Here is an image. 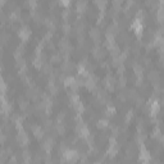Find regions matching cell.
<instances>
[{"mask_svg": "<svg viewBox=\"0 0 164 164\" xmlns=\"http://www.w3.org/2000/svg\"><path fill=\"white\" fill-rule=\"evenodd\" d=\"M104 86H105L109 91H113L114 86H116V78L110 74H107L105 78H104Z\"/></svg>", "mask_w": 164, "mask_h": 164, "instance_id": "obj_4", "label": "cell"}, {"mask_svg": "<svg viewBox=\"0 0 164 164\" xmlns=\"http://www.w3.org/2000/svg\"><path fill=\"white\" fill-rule=\"evenodd\" d=\"M159 110H160V105H159V103L158 101H151L150 103V116L151 117H155L158 113H159Z\"/></svg>", "mask_w": 164, "mask_h": 164, "instance_id": "obj_14", "label": "cell"}, {"mask_svg": "<svg viewBox=\"0 0 164 164\" xmlns=\"http://www.w3.org/2000/svg\"><path fill=\"white\" fill-rule=\"evenodd\" d=\"M162 19H163V10L162 8H159V10H158V21L162 22Z\"/></svg>", "mask_w": 164, "mask_h": 164, "instance_id": "obj_41", "label": "cell"}, {"mask_svg": "<svg viewBox=\"0 0 164 164\" xmlns=\"http://www.w3.org/2000/svg\"><path fill=\"white\" fill-rule=\"evenodd\" d=\"M23 160L25 162H31V154L28 151H25L23 153Z\"/></svg>", "mask_w": 164, "mask_h": 164, "instance_id": "obj_37", "label": "cell"}, {"mask_svg": "<svg viewBox=\"0 0 164 164\" xmlns=\"http://www.w3.org/2000/svg\"><path fill=\"white\" fill-rule=\"evenodd\" d=\"M28 107H30V103H28V101H26V100L19 101V108L22 109V110H27V109H28Z\"/></svg>", "mask_w": 164, "mask_h": 164, "instance_id": "obj_30", "label": "cell"}, {"mask_svg": "<svg viewBox=\"0 0 164 164\" xmlns=\"http://www.w3.org/2000/svg\"><path fill=\"white\" fill-rule=\"evenodd\" d=\"M108 126H109L108 119H99V121H97V123H96V127H97V128H100V130L107 128Z\"/></svg>", "mask_w": 164, "mask_h": 164, "instance_id": "obj_21", "label": "cell"}, {"mask_svg": "<svg viewBox=\"0 0 164 164\" xmlns=\"http://www.w3.org/2000/svg\"><path fill=\"white\" fill-rule=\"evenodd\" d=\"M76 31H77L78 34H81V32H84V31H85V25H84V23H81V22H80V23L77 25V28H76Z\"/></svg>", "mask_w": 164, "mask_h": 164, "instance_id": "obj_36", "label": "cell"}, {"mask_svg": "<svg viewBox=\"0 0 164 164\" xmlns=\"http://www.w3.org/2000/svg\"><path fill=\"white\" fill-rule=\"evenodd\" d=\"M95 4L97 5V8L100 9V12H104L107 8V4H108V0H95Z\"/></svg>", "mask_w": 164, "mask_h": 164, "instance_id": "obj_19", "label": "cell"}, {"mask_svg": "<svg viewBox=\"0 0 164 164\" xmlns=\"http://www.w3.org/2000/svg\"><path fill=\"white\" fill-rule=\"evenodd\" d=\"M76 10L77 13H85L87 10V0H78L76 4Z\"/></svg>", "mask_w": 164, "mask_h": 164, "instance_id": "obj_12", "label": "cell"}, {"mask_svg": "<svg viewBox=\"0 0 164 164\" xmlns=\"http://www.w3.org/2000/svg\"><path fill=\"white\" fill-rule=\"evenodd\" d=\"M96 84H97V80H96L95 76H90L89 74V77H87V80L85 82V86L87 87V90H90V91L95 90L96 89Z\"/></svg>", "mask_w": 164, "mask_h": 164, "instance_id": "obj_6", "label": "cell"}, {"mask_svg": "<svg viewBox=\"0 0 164 164\" xmlns=\"http://www.w3.org/2000/svg\"><path fill=\"white\" fill-rule=\"evenodd\" d=\"M5 140H7V137H5V135L0 132V144H4Z\"/></svg>", "mask_w": 164, "mask_h": 164, "instance_id": "obj_43", "label": "cell"}, {"mask_svg": "<svg viewBox=\"0 0 164 164\" xmlns=\"http://www.w3.org/2000/svg\"><path fill=\"white\" fill-rule=\"evenodd\" d=\"M97 99H99L100 101H105L107 100V92L100 90L99 92H97Z\"/></svg>", "mask_w": 164, "mask_h": 164, "instance_id": "obj_29", "label": "cell"}, {"mask_svg": "<svg viewBox=\"0 0 164 164\" xmlns=\"http://www.w3.org/2000/svg\"><path fill=\"white\" fill-rule=\"evenodd\" d=\"M109 49V51H110V55L112 57H117V55H119V48L114 44L113 46H110V48H108Z\"/></svg>", "mask_w": 164, "mask_h": 164, "instance_id": "obj_23", "label": "cell"}, {"mask_svg": "<svg viewBox=\"0 0 164 164\" xmlns=\"http://www.w3.org/2000/svg\"><path fill=\"white\" fill-rule=\"evenodd\" d=\"M90 37L92 39V41H94V42L99 44V42H100V37H101L100 31L97 30V28H92V30L90 31Z\"/></svg>", "mask_w": 164, "mask_h": 164, "instance_id": "obj_15", "label": "cell"}, {"mask_svg": "<svg viewBox=\"0 0 164 164\" xmlns=\"http://www.w3.org/2000/svg\"><path fill=\"white\" fill-rule=\"evenodd\" d=\"M62 28H63V31H64V34H65V35H68L69 32L72 31V26H71L68 22H64L63 26H62Z\"/></svg>", "mask_w": 164, "mask_h": 164, "instance_id": "obj_26", "label": "cell"}, {"mask_svg": "<svg viewBox=\"0 0 164 164\" xmlns=\"http://www.w3.org/2000/svg\"><path fill=\"white\" fill-rule=\"evenodd\" d=\"M53 146H54V140L49 137V139H46L45 141H44V144H42V149H44V151H45L46 154H49V153H51Z\"/></svg>", "mask_w": 164, "mask_h": 164, "instance_id": "obj_8", "label": "cell"}, {"mask_svg": "<svg viewBox=\"0 0 164 164\" xmlns=\"http://www.w3.org/2000/svg\"><path fill=\"white\" fill-rule=\"evenodd\" d=\"M126 81H127V80H126V77L121 74V77H119V86L123 87V86L126 85Z\"/></svg>", "mask_w": 164, "mask_h": 164, "instance_id": "obj_39", "label": "cell"}, {"mask_svg": "<svg viewBox=\"0 0 164 164\" xmlns=\"http://www.w3.org/2000/svg\"><path fill=\"white\" fill-rule=\"evenodd\" d=\"M77 71H78V74L80 76H89V71H87V68H86V62H84V63H81L80 65H78V68H77Z\"/></svg>", "mask_w": 164, "mask_h": 164, "instance_id": "obj_18", "label": "cell"}, {"mask_svg": "<svg viewBox=\"0 0 164 164\" xmlns=\"http://www.w3.org/2000/svg\"><path fill=\"white\" fill-rule=\"evenodd\" d=\"M105 113H107V116H108V117H112V116H114V114H116V108L112 107V105H109V107L107 108Z\"/></svg>", "mask_w": 164, "mask_h": 164, "instance_id": "obj_28", "label": "cell"}, {"mask_svg": "<svg viewBox=\"0 0 164 164\" xmlns=\"http://www.w3.org/2000/svg\"><path fill=\"white\" fill-rule=\"evenodd\" d=\"M17 140H18V143L22 146H27V145H28V136H27V133L23 132V131H19V133L17 136Z\"/></svg>", "mask_w": 164, "mask_h": 164, "instance_id": "obj_9", "label": "cell"}, {"mask_svg": "<svg viewBox=\"0 0 164 164\" xmlns=\"http://www.w3.org/2000/svg\"><path fill=\"white\" fill-rule=\"evenodd\" d=\"M32 133H34V136L36 139H42V136H44V130L41 128V126H34L32 127Z\"/></svg>", "mask_w": 164, "mask_h": 164, "instance_id": "obj_16", "label": "cell"}, {"mask_svg": "<svg viewBox=\"0 0 164 164\" xmlns=\"http://www.w3.org/2000/svg\"><path fill=\"white\" fill-rule=\"evenodd\" d=\"M74 109L77 110L78 114H81V113H84L85 107H84V104H82L81 101H78V103H76V104H74Z\"/></svg>", "mask_w": 164, "mask_h": 164, "instance_id": "obj_25", "label": "cell"}, {"mask_svg": "<svg viewBox=\"0 0 164 164\" xmlns=\"http://www.w3.org/2000/svg\"><path fill=\"white\" fill-rule=\"evenodd\" d=\"M55 128H57V132H58L59 135H64V133H65V126H64V122H57Z\"/></svg>", "mask_w": 164, "mask_h": 164, "instance_id": "obj_20", "label": "cell"}, {"mask_svg": "<svg viewBox=\"0 0 164 164\" xmlns=\"http://www.w3.org/2000/svg\"><path fill=\"white\" fill-rule=\"evenodd\" d=\"M18 37L22 41H28L30 37H31V30L27 26L21 27V28L18 30Z\"/></svg>", "mask_w": 164, "mask_h": 164, "instance_id": "obj_2", "label": "cell"}, {"mask_svg": "<svg viewBox=\"0 0 164 164\" xmlns=\"http://www.w3.org/2000/svg\"><path fill=\"white\" fill-rule=\"evenodd\" d=\"M141 15H143V13L139 12L137 17H136V19L133 21V23H132V30L135 31V34H136V36H137V37L143 36V30H144L143 18H141Z\"/></svg>", "mask_w": 164, "mask_h": 164, "instance_id": "obj_1", "label": "cell"}, {"mask_svg": "<svg viewBox=\"0 0 164 164\" xmlns=\"http://www.w3.org/2000/svg\"><path fill=\"white\" fill-rule=\"evenodd\" d=\"M63 156H64V160H67V162H76V160H78V153L76 151V150H65Z\"/></svg>", "mask_w": 164, "mask_h": 164, "instance_id": "obj_3", "label": "cell"}, {"mask_svg": "<svg viewBox=\"0 0 164 164\" xmlns=\"http://www.w3.org/2000/svg\"><path fill=\"white\" fill-rule=\"evenodd\" d=\"M69 15H71V13L68 12V10H64L63 14H62V17H63V19H64L65 22H68V19H69Z\"/></svg>", "mask_w": 164, "mask_h": 164, "instance_id": "obj_38", "label": "cell"}, {"mask_svg": "<svg viewBox=\"0 0 164 164\" xmlns=\"http://www.w3.org/2000/svg\"><path fill=\"white\" fill-rule=\"evenodd\" d=\"M15 127H17L18 131H22V127H23V124H22V119H21V118H15Z\"/></svg>", "mask_w": 164, "mask_h": 164, "instance_id": "obj_34", "label": "cell"}, {"mask_svg": "<svg viewBox=\"0 0 164 164\" xmlns=\"http://www.w3.org/2000/svg\"><path fill=\"white\" fill-rule=\"evenodd\" d=\"M133 72L136 74V78H141V80H143L144 78V65L136 63L133 65Z\"/></svg>", "mask_w": 164, "mask_h": 164, "instance_id": "obj_13", "label": "cell"}, {"mask_svg": "<svg viewBox=\"0 0 164 164\" xmlns=\"http://www.w3.org/2000/svg\"><path fill=\"white\" fill-rule=\"evenodd\" d=\"M51 62H53V63H59V62H62V57L59 55V54H54V55L51 57Z\"/></svg>", "mask_w": 164, "mask_h": 164, "instance_id": "obj_33", "label": "cell"}, {"mask_svg": "<svg viewBox=\"0 0 164 164\" xmlns=\"http://www.w3.org/2000/svg\"><path fill=\"white\" fill-rule=\"evenodd\" d=\"M133 116H135L133 110H128V112H127V114H126V122L130 123V122H131V119L133 118Z\"/></svg>", "mask_w": 164, "mask_h": 164, "instance_id": "obj_31", "label": "cell"}, {"mask_svg": "<svg viewBox=\"0 0 164 164\" xmlns=\"http://www.w3.org/2000/svg\"><path fill=\"white\" fill-rule=\"evenodd\" d=\"M5 90H7V85H5V82H4L2 78H0V92H2V94H4Z\"/></svg>", "mask_w": 164, "mask_h": 164, "instance_id": "obj_35", "label": "cell"}, {"mask_svg": "<svg viewBox=\"0 0 164 164\" xmlns=\"http://www.w3.org/2000/svg\"><path fill=\"white\" fill-rule=\"evenodd\" d=\"M76 131H77L78 136H80V137H82V139H86L87 136L90 135L89 128H87V126L84 124V123H80V124L77 126V128H76Z\"/></svg>", "mask_w": 164, "mask_h": 164, "instance_id": "obj_5", "label": "cell"}, {"mask_svg": "<svg viewBox=\"0 0 164 164\" xmlns=\"http://www.w3.org/2000/svg\"><path fill=\"white\" fill-rule=\"evenodd\" d=\"M41 68H42V71H44V73H45V74H50L53 72V68H51L50 64H44Z\"/></svg>", "mask_w": 164, "mask_h": 164, "instance_id": "obj_27", "label": "cell"}, {"mask_svg": "<svg viewBox=\"0 0 164 164\" xmlns=\"http://www.w3.org/2000/svg\"><path fill=\"white\" fill-rule=\"evenodd\" d=\"M92 55H94L95 59H97V61H100V59L104 58V55H105V53H104L103 48L100 46H95L94 49H92Z\"/></svg>", "mask_w": 164, "mask_h": 164, "instance_id": "obj_11", "label": "cell"}, {"mask_svg": "<svg viewBox=\"0 0 164 164\" xmlns=\"http://www.w3.org/2000/svg\"><path fill=\"white\" fill-rule=\"evenodd\" d=\"M149 78H150L151 82H155V84H156V82H159V73L155 72V71H154V72H150Z\"/></svg>", "mask_w": 164, "mask_h": 164, "instance_id": "obj_24", "label": "cell"}, {"mask_svg": "<svg viewBox=\"0 0 164 164\" xmlns=\"http://www.w3.org/2000/svg\"><path fill=\"white\" fill-rule=\"evenodd\" d=\"M117 153H118V145H117V143H116V140L112 139V140H110V144H109L108 154L110 155V156H114V155H117Z\"/></svg>", "mask_w": 164, "mask_h": 164, "instance_id": "obj_10", "label": "cell"}, {"mask_svg": "<svg viewBox=\"0 0 164 164\" xmlns=\"http://www.w3.org/2000/svg\"><path fill=\"white\" fill-rule=\"evenodd\" d=\"M71 3H72V0H61V4L63 5V7H65V8L69 7Z\"/></svg>", "mask_w": 164, "mask_h": 164, "instance_id": "obj_40", "label": "cell"}, {"mask_svg": "<svg viewBox=\"0 0 164 164\" xmlns=\"http://www.w3.org/2000/svg\"><path fill=\"white\" fill-rule=\"evenodd\" d=\"M72 68H73V65H72V63H71V62H68V61L63 62L62 69L64 71V72H71V71H72Z\"/></svg>", "mask_w": 164, "mask_h": 164, "instance_id": "obj_22", "label": "cell"}, {"mask_svg": "<svg viewBox=\"0 0 164 164\" xmlns=\"http://www.w3.org/2000/svg\"><path fill=\"white\" fill-rule=\"evenodd\" d=\"M0 162H5V153L4 151L0 153Z\"/></svg>", "mask_w": 164, "mask_h": 164, "instance_id": "obj_44", "label": "cell"}, {"mask_svg": "<svg viewBox=\"0 0 164 164\" xmlns=\"http://www.w3.org/2000/svg\"><path fill=\"white\" fill-rule=\"evenodd\" d=\"M45 25L50 28L51 31H54V28H55V25H54V21H51V19H45Z\"/></svg>", "mask_w": 164, "mask_h": 164, "instance_id": "obj_32", "label": "cell"}, {"mask_svg": "<svg viewBox=\"0 0 164 164\" xmlns=\"http://www.w3.org/2000/svg\"><path fill=\"white\" fill-rule=\"evenodd\" d=\"M141 151H140V162H144V163H147V162H150V154H149V151H147L145 149V146L141 144Z\"/></svg>", "mask_w": 164, "mask_h": 164, "instance_id": "obj_7", "label": "cell"}, {"mask_svg": "<svg viewBox=\"0 0 164 164\" xmlns=\"http://www.w3.org/2000/svg\"><path fill=\"white\" fill-rule=\"evenodd\" d=\"M59 46H61L63 53H69V50H71V44H69V41L67 39L61 40V42H59Z\"/></svg>", "mask_w": 164, "mask_h": 164, "instance_id": "obj_17", "label": "cell"}, {"mask_svg": "<svg viewBox=\"0 0 164 164\" xmlns=\"http://www.w3.org/2000/svg\"><path fill=\"white\" fill-rule=\"evenodd\" d=\"M8 39H9V36H8L7 34H3L2 36H0V40H2L3 42H7V41H8Z\"/></svg>", "mask_w": 164, "mask_h": 164, "instance_id": "obj_42", "label": "cell"}]
</instances>
